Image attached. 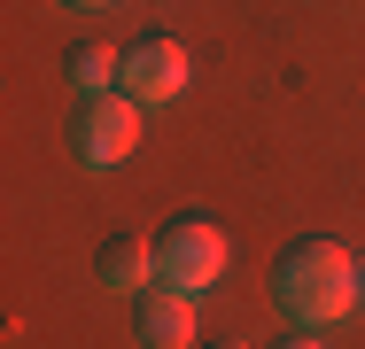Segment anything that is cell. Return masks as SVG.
Listing matches in <instances>:
<instances>
[{
    "mask_svg": "<svg viewBox=\"0 0 365 349\" xmlns=\"http://www.w3.org/2000/svg\"><path fill=\"white\" fill-rule=\"evenodd\" d=\"M272 303L288 311L295 326H334L358 311V256L342 241H288L272 264Z\"/></svg>",
    "mask_w": 365,
    "mask_h": 349,
    "instance_id": "6da1fadb",
    "label": "cell"
},
{
    "mask_svg": "<svg viewBox=\"0 0 365 349\" xmlns=\"http://www.w3.org/2000/svg\"><path fill=\"white\" fill-rule=\"evenodd\" d=\"M225 279V233L210 217H171L163 233H155V287H171V295H210Z\"/></svg>",
    "mask_w": 365,
    "mask_h": 349,
    "instance_id": "7a4b0ae2",
    "label": "cell"
},
{
    "mask_svg": "<svg viewBox=\"0 0 365 349\" xmlns=\"http://www.w3.org/2000/svg\"><path fill=\"white\" fill-rule=\"evenodd\" d=\"M71 147H78V163H86V171H117V163L140 147V101H133V93H101V101H78Z\"/></svg>",
    "mask_w": 365,
    "mask_h": 349,
    "instance_id": "3957f363",
    "label": "cell"
},
{
    "mask_svg": "<svg viewBox=\"0 0 365 349\" xmlns=\"http://www.w3.org/2000/svg\"><path fill=\"white\" fill-rule=\"evenodd\" d=\"M187 78H195V63H187V47H179L171 31H140V39L125 47V93H133L140 109H171V101L187 93Z\"/></svg>",
    "mask_w": 365,
    "mask_h": 349,
    "instance_id": "277c9868",
    "label": "cell"
},
{
    "mask_svg": "<svg viewBox=\"0 0 365 349\" xmlns=\"http://www.w3.org/2000/svg\"><path fill=\"white\" fill-rule=\"evenodd\" d=\"M133 334H140V349H195V303L171 287H148L133 311Z\"/></svg>",
    "mask_w": 365,
    "mask_h": 349,
    "instance_id": "5b68a950",
    "label": "cell"
},
{
    "mask_svg": "<svg viewBox=\"0 0 365 349\" xmlns=\"http://www.w3.org/2000/svg\"><path fill=\"white\" fill-rule=\"evenodd\" d=\"M93 272H101L109 295H133L140 303L148 287H155V241H101L93 249Z\"/></svg>",
    "mask_w": 365,
    "mask_h": 349,
    "instance_id": "8992f818",
    "label": "cell"
},
{
    "mask_svg": "<svg viewBox=\"0 0 365 349\" xmlns=\"http://www.w3.org/2000/svg\"><path fill=\"white\" fill-rule=\"evenodd\" d=\"M71 93L78 101H101V93H125V47H109V39H86L71 47Z\"/></svg>",
    "mask_w": 365,
    "mask_h": 349,
    "instance_id": "52a82bcc",
    "label": "cell"
},
{
    "mask_svg": "<svg viewBox=\"0 0 365 349\" xmlns=\"http://www.w3.org/2000/svg\"><path fill=\"white\" fill-rule=\"evenodd\" d=\"M280 349H327V342H319V334H288Z\"/></svg>",
    "mask_w": 365,
    "mask_h": 349,
    "instance_id": "ba28073f",
    "label": "cell"
},
{
    "mask_svg": "<svg viewBox=\"0 0 365 349\" xmlns=\"http://www.w3.org/2000/svg\"><path fill=\"white\" fill-rule=\"evenodd\" d=\"M358 311H365V256H358Z\"/></svg>",
    "mask_w": 365,
    "mask_h": 349,
    "instance_id": "9c48e42d",
    "label": "cell"
},
{
    "mask_svg": "<svg viewBox=\"0 0 365 349\" xmlns=\"http://www.w3.org/2000/svg\"><path fill=\"white\" fill-rule=\"evenodd\" d=\"M71 8H109V0H71Z\"/></svg>",
    "mask_w": 365,
    "mask_h": 349,
    "instance_id": "30bf717a",
    "label": "cell"
},
{
    "mask_svg": "<svg viewBox=\"0 0 365 349\" xmlns=\"http://www.w3.org/2000/svg\"><path fill=\"white\" fill-rule=\"evenodd\" d=\"M225 349H249V342H225Z\"/></svg>",
    "mask_w": 365,
    "mask_h": 349,
    "instance_id": "8fae6325",
    "label": "cell"
}]
</instances>
